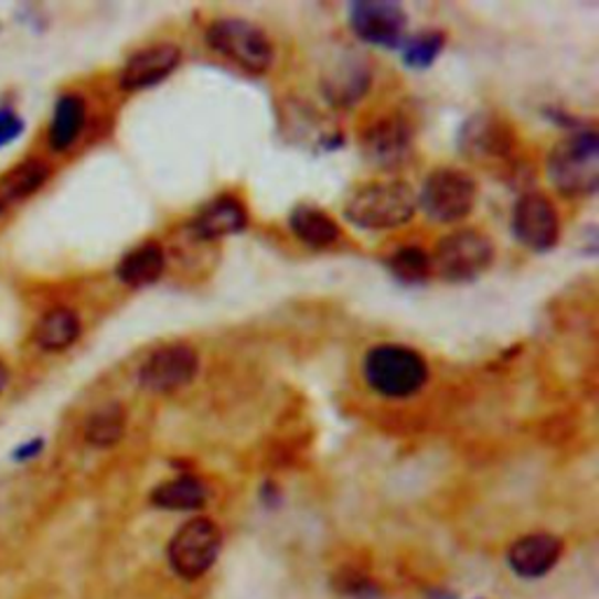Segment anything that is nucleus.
<instances>
[{
    "mask_svg": "<svg viewBox=\"0 0 599 599\" xmlns=\"http://www.w3.org/2000/svg\"><path fill=\"white\" fill-rule=\"evenodd\" d=\"M563 555V541L553 534H527L517 538L509 550V567L520 576L534 581L544 578Z\"/></svg>",
    "mask_w": 599,
    "mask_h": 599,
    "instance_id": "obj_13",
    "label": "nucleus"
},
{
    "mask_svg": "<svg viewBox=\"0 0 599 599\" xmlns=\"http://www.w3.org/2000/svg\"><path fill=\"white\" fill-rule=\"evenodd\" d=\"M125 434V410L118 403H110L106 408L96 410L87 421V442L94 448H110Z\"/></svg>",
    "mask_w": 599,
    "mask_h": 599,
    "instance_id": "obj_21",
    "label": "nucleus"
},
{
    "mask_svg": "<svg viewBox=\"0 0 599 599\" xmlns=\"http://www.w3.org/2000/svg\"><path fill=\"white\" fill-rule=\"evenodd\" d=\"M386 267L392 269V275L405 284L424 281L431 275V256L419 246H405L398 248L394 256L386 258Z\"/></svg>",
    "mask_w": 599,
    "mask_h": 599,
    "instance_id": "obj_22",
    "label": "nucleus"
},
{
    "mask_svg": "<svg viewBox=\"0 0 599 599\" xmlns=\"http://www.w3.org/2000/svg\"><path fill=\"white\" fill-rule=\"evenodd\" d=\"M494 260L492 242L475 229H459L442 237L431 265L446 281H473Z\"/></svg>",
    "mask_w": 599,
    "mask_h": 599,
    "instance_id": "obj_6",
    "label": "nucleus"
},
{
    "mask_svg": "<svg viewBox=\"0 0 599 599\" xmlns=\"http://www.w3.org/2000/svg\"><path fill=\"white\" fill-rule=\"evenodd\" d=\"M442 45H446V38L438 31L415 33L403 45V62L410 68H427L438 60Z\"/></svg>",
    "mask_w": 599,
    "mask_h": 599,
    "instance_id": "obj_24",
    "label": "nucleus"
},
{
    "mask_svg": "<svg viewBox=\"0 0 599 599\" xmlns=\"http://www.w3.org/2000/svg\"><path fill=\"white\" fill-rule=\"evenodd\" d=\"M22 131V120H17V115L10 110L0 113V146H6Z\"/></svg>",
    "mask_w": 599,
    "mask_h": 599,
    "instance_id": "obj_26",
    "label": "nucleus"
},
{
    "mask_svg": "<svg viewBox=\"0 0 599 599\" xmlns=\"http://www.w3.org/2000/svg\"><path fill=\"white\" fill-rule=\"evenodd\" d=\"M417 197L408 183H373L356 190L344 206V216L363 229H392L408 223Z\"/></svg>",
    "mask_w": 599,
    "mask_h": 599,
    "instance_id": "obj_3",
    "label": "nucleus"
},
{
    "mask_svg": "<svg viewBox=\"0 0 599 599\" xmlns=\"http://www.w3.org/2000/svg\"><path fill=\"white\" fill-rule=\"evenodd\" d=\"M350 24L365 43L398 47L408 26V14L398 3H356L350 8Z\"/></svg>",
    "mask_w": 599,
    "mask_h": 599,
    "instance_id": "obj_10",
    "label": "nucleus"
},
{
    "mask_svg": "<svg viewBox=\"0 0 599 599\" xmlns=\"http://www.w3.org/2000/svg\"><path fill=\"white\" fill-rule=\"evenodd\" d=\"M340 75L333 77V83H325L328 96L335 99L338 104H352L356 101L359 96H363V92L368 89V71L363 66H342L338 68Z\"/></svg>",
    "mask_w": 599,
    "mask_h": 599,
    "instance_id": "obj_25",
    "label": "nucleus"
},
{
    "mask_svg": "<svg viewBox=\"0 0 599 599\" xmlns=\"http://www.w3.org/2000/svg\"><path fill=\"white\" fill-rule=\"evenodd\" d=\"M164 265H167L164 248L158 242H146L129 250V254L120 260L118 277L122 284L131 288H143L162 277Z\"/></svg>",
    "mask_w": 599,
    "mask_h": 599,
    "instance_id": "obj_17",
    "label": "nucleus"
},
{
    "mask_svg": "<svg viewBox=\"0 0 599 599\" xmlns=\"http://www.w3.org/2000/svg\"><path fill=\"white\" fill-rule=\"evenodd\" d=\"M363 377L384 398H410L429 379V365L410 346L379 344L365 354Z\"/></svg>",
    "mask_w": 599,
    "mask_h": 599,
    "instance_id": "obj_1",
    "label": "nucleus"
},
{
    "mask_svg": "<svg viewBox=\"0 0 599 599\" xmlns=\"http://www.w3.org/2000/svg\"><path fill=\"white\" fill-rule=\"evenodd\" d=\"M85 115L87 108L81 96L75 94L62 96L60 104L54 108V120L50 129V146L56 152L68 150L75 143V139L81 137V131L85 127Z\"/></svg>",
    "mask_w": 599,
    "mask_h": 599,
    "instance_id": "obj_19",
    "label": "nucleus"
},
{
    "mask_svg": "<svg viewBox=\"0 0 599 599\" xmlns=\"http://www.w3.org/2000/svg\"><path fill=\"white\" fill-rule=\"evenodd\" d=\"M288 225H291L293 235L298 239H302L307 246H314V248L331 246L340 237L338 223L328 216L325 211L309 206V204L296 206L291 218H288Z\"/></svg>",
    "mask_w": 599,
    "mask_h": 599,
    "instance_id": "obj_18",
    "label": "nucleus"
},
{
    "mask_svg": "<svg viewBox=\"0 0 599 599\" xmlns=\"http://www.w3.org/2000/svg\"><path fill=\"white\" fill-rule=\"evenodd\" d=\"M81 335V319L66 307H56L35 325V342L47 352H62Z\"/></svg>",
    "mask_w": 599,
    "mask_h": 599,
    "instance_id": "obj_20",
    "label": "nucleus"
},
{
    "mask_svg": "<svg viewBox=\"0 0 599 599\" xmlns=\"http://www.w3.org/2000/svg\"><path fill=\"white\" fill-rule=\"evenodd\" d=\"M475 195V181L467 171L436 169L421 185L419 204L434 221L454 223L471 214Z\"/></svg>",
    "mask_w": 599,
    "mask_h": 599,
    "instance_id": "obj_7",
    "label": "nucleus"
},
{
    "mask_svg": "<svg viewBox=\"0 0 599 599\" xmlns=\"http://www.w3.org/2000/svg\"><path fill=\"white\" fill-rule=\"evenodd\" d=\"M200 356L185 342H173L152 352L139 371V382L146 392L171 394L195 379Z\"/></svg>",
    "mask_w": 599,
    "mask_h": 599,
    "instance_id": "obj_8",
    "label": "nucleus"
},
{
    "mask_svg": "<svg viewBox=\"0 0 599 599\" xmlns=\"http://www.w3.org/2000/svg\"><path fill=\"white\" fill-rule=\"evenodd\" d=\"M8 379H10V373H8V368H6V365H3V363H0V392H3V389H6V384H8Z\"/></svg>",
    "mask_w": 599,
    "mask_h": 599,
    "instance_id": "obj_28",
    "label": "nucleus"
},
{
    "mask_svg": "<svg viewBox=\"0 0 599 599\" xmlns=\"http://www.w3.org/2000/svg\"><path fill=\"white\" fill-rule=\"evenodd\" d=\"M246 208L235 197H218L208 202L197 218L192 221V229L202 239H221L229 237L235 232H242L246 227Z\"/></svg>",
    "mask_w": 599,
    "mask_h": 599,
    "instance_id": "obj_15",
    "label": "nucleus"
},
{
    "mask_svg": "<svg viewBox=\"0 0 599 599\" xmlns=\"http://www.w3.org/2000/svg\"><path fill=\"white\" fill-rule=\"evenodd\" d=\"M50 177V169L41 160H26L22 164H17L10 173H6L3 179V190L6 195L12 200L26 197L31 192L41 188Z\"/></svg>",
    "mask_w": 599,
    "mask_h": 599,
    "instance_id": "obj_23",
    "label": "nucleus"
},
{
    "mask_svg": "<svg viewBox=\"0 0 599 599\" xmlns=\"http://www.w3.org/2000/svg\"><path fill=\"white\" fill-rule=\"evenodd\" d=\"M41 450H43V440H31V442H26V446L17 448L12 457H14V461H29V459L41 454Z\"/></svg>",
    "mask_w": 599,
    "mask_h": 599,
    "instance_id": "obj_27",
    "label": "nucleus"
},
{
    "mask_svg": "<svg viewBox=\"0 0 599 599\" xmlns=\"http://www.w3.org/2000/svg\"><path fill=\"white\" fill-rule=\"evenodd\" d=\"M208 488L197 475H179L154 488L150 501L162 511H197L206 504Z\"/></svg>",
    "mask_w": 599,
    "mask_h": 599,
    "instance_id": "obj_16",
    "label": "nucleus"
},
{
    "mask_svg": "<svg viewBox=\"0 0 599 599\" xmlns=\"http://www.w3.org/2000/svg\"><path fill=\"white\" fill-rule=\"evenodd\" d=\"M206 41L227 60L256 75H263L275 60L269 38L263 33V29L246 22V19H218V22L208 26Z\"/></svg>",
    "mask_w": 599,
    "mask_h": 599,
    "instance_id": "obj_4",
    "label": "nucleus"
},
{
    "mask_svg": "<svg viewBox=\"0 0 599 599\" xmlns=\"http://www.w3.org/2000/svg\"><path fill=\"white\" fill-rule=\"evenodd\" d=\"M513 229L523 246L532 250H550L559 239V216L553 202L538 192H530L515 206Z\"/></svg>",
    "mask_w": 599,
    "mask_h": 599,
    "instance_id": "obj_9",
    "label": "nucleus"
},
{
    "mask_svg": "<svg viewBox=\"0 0 599 599\" xmlns=\"http://www.w3.org/2000/svg\"><path fill=\"white\" fill-rule=\"evenodd\" d=\"M181 62V52L177 45L160 43L146 47L129 56V62L125 64L120 73V85L129 92L133 89H146L162 83L167 75L173 73V68Z\"/></svg>",
    "mask_w": 599,
    "mask_h": 599,
    "instance_id": "obj_12",
    "label": "nucleus"
},
{
    "mask_svg": "<svg viewBox=\"0 0 599 599\" xmlns=\"http://www.w3.org/2000/svg\"><path fill=\"white\" fill-rule=\"evenodd\" d=\"M363 152L373 164L394 169L408 160V154L413 152V131L400 118L379 120L365 131Z\"/></svg>",
    "mask_w": 599,
    "mask_h": 599,
    "instance_id": "obj_11",
    "label": "nucleus"
},
{
    "mask_svg": "<svg viewBox=\"0 0 599 599\" xmlns=\"http://www.w3.org/2000/svg\"><path fill=\"white\" fill-rule=\"evenodd\" d=\"M223 536L218 525L208 517H195L183 525L169 541L167 559L171 569L185 581L204 576L218 559Z\"/></svg>",
    "mask_w": 599,
    "mask_h": 599,
    "instance_id": "obj_5",
    "label": "nucleus"
},
{
    "mask_svg": "<svg viewBox=\"0 0 599 599\" xmlns=\"http://www.w3.org/2000/svg\"><path fill=\"white\" fill-rule=\"evenodd\" d=\"M548 177L567 197L592 195L599 185V141L595 131H574L550 152Z\"/></svg>",
    "mask_w": 599,
    "mask_h": 599,
    "instance_id": "obj_2",
    "label": "nucleus"
},
{
    "mask_svg": "<svg viewBox=\"0 0 599 599\" xmlns=\"http://www.w3.org/2000/svg\"><path fill=\"white\" fill-rule=\"evenodd\" d=\"M459 146L463 154L475 160L506 158L513 148V133L492 115H475V118L463 125Z\"/></svg>",
    "mask_w": 599,
    "mask_h": 599,
    "instance_id": "obj_14",
    "label": "nucleus"
}]
</instances>
